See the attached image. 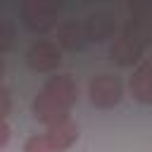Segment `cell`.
<instances>
[{
  "instance_id": "1",
  "label": "cell",
  "mask_w": 152,
  "mask_h": 152,
  "mask_svg": "<svg viewBox=\"0 0 152 152\" xmlns=\"http://www.w3.org/2000/svg\"><path fill=\"white\" fill-rule=\"evenodd\" d=\"M150 43H152V10L145 5L131 7V17L121 26L114 45L109 48V57L119 66H131L142 57Z\"/></svg>"
},
{
  "instance_id": "2",
  "label": "cell",
  "mask_w": 152,
  "mask_h": 152,
  "mask_svg": "<svg viewBox=\"0 0 152 152\" xmlns=\"http://www.w3.org/2000/svg\"><path fill=\"white\" fill-rule=\"evenodd\" d=\"M76 97H78V86L74 81V76L55 74L38 90V95L31 104V112L40 124L52 126L62 119H69V112L76 104Z\"/></svg>"
},
{
  "instance_id": "3",
  "label": "cell",
  "mask_w": 152,
  "mask_h": 152,
  "mask_svg": "<svg viewBox=\"0 0 152 152\" xmlns=\"http://www.w3.org/2000/svg\"><path fill=\"white\" fill-rule=\"evenodd\" d=\"M59 2H45V0H26L21 5V21L31 33H48L57 26Z\"/></svg>"
},
{
  "instance_id": "4",
  "label": "cell",
  "mask_w": 152,
  "mask_h": 152,
  "mask_svg": "<svg viewBox=\"0 0 152 152\" xmlns=\"http://www.w3.org/2000/svg\"><path fill=\"white\" fill-rule=\"evenodd\" d=\"M88 95H90V102L97 109H114L121 102V95H124L121 78L114 76V74H100L90 81Z\"/></svg>"
},
{
  "instance_id": "5",
  "label": "cell",
  "mask_w": 152,
  "mask_h": 152,
  "mask_svg": "<svg viewBox=\"0 0 152 152\" xmlns=\"http://www.w3.org/2000/svg\"><path fill=\"white\" fill-rule=\"evenodd\" d=\"M26 64H28L31 71L50 74L62 64V50H59L57 43H52L48 38H40L26 50Z\"/></svg>"
},
{
  "instance_id": "6",
  "label": "cell",
  "mask_w": 152,
  "mask_h": 152,
  "mask_svg": "<svg viewBox=\"0 0 152 152\" xmlns=\"http://www.w3.org/2000/svg\"><path fill=\"white\" fill-rule=\"evenodd\" d=\"M83 31H86V38L88 40L102 43V40H107L116 31V17L112 12H107V10H95V12H90L86 17Z\"/></svg>"
},
{
  "instance_id": "7",
  "label": "cell",
  "mask_w": 152,
  "mask_h": 152,
  "mask_svg": "<svg viewBox=\"0 0 152 152\" xmlns=\"http://www.w3.org/2000/svg\"><path fill=\"white\" fill-rule=\"evenodd\" d=\"M128 88L138 102L152 104V62H142L135 66V71L128 81Z\"/></svg>"
},
{
  "instance_id": "8",
  "label": "cell",
  "mask_w": 152,
  "mask_h": 152,
  "mask_svg": "<svg viewBox=\"0 0 152 152\" xmlns=\"http://www.w3.org/2000/svg\"><path fill=\"white\" fill-rule=\"evenodd\" d=\"M48 138H50V142H52V147H55L57 152L69 150V147L78 140V124H76L71 116H69V119H62V121L48 126Z\"/></svg>"
},
{
  "instance_id": "9",
  "label": "cell",
  "mask_w": 152,
  "mask_h": 152,
  "mask_svg": "<svg viewBox=\"0 0 152 152\" xmlns=\"http://www.w3.org/2000/svg\"><path fill=\"white\" fill-rule=\"evenodd\" d=\"M86 40H88V38H86L83 24H78V21H74V19H66V21H62V24L57 26V45H59V48L76 52V50H83Z\"/></svg>"
},
{
  "instance_id": "10",
  "label": "cell",
  "mask_w": 152,
  "mask_h": 152,
  "mask_svg": "<svg viewBox=\"0 0 152 152\" xmlns=\"http://www.w3.org/2000/svg\"><path fill=\"white\" fill-rule=\"evenodd\" d=\"M24 152H57L48 138V133H40V135H31L26 142H24Z\"/></svg>"
},
{
  "instance_id": "11",
  "label": "cell",
  "mask_w": 152,
  "mask_h": 152,
  "mask_svg": "<svg viewBox=\"0 0 152 152\" xmlns=\"http://www.w3.org/2000/svg\"><path fill=\"white\" fill-rule=\"evenodd\" d=\"M12 40H14V26H12V21L10 19H0V55L10 50Z\"/></svg>"
},
{
  "instance_id": "12",
  "label": "cell",
  "mask_w": 152,
  "mask_h": 152,
  "mask_svg": "<svg viewBox=\"0 0 152 152\" xmlns=\"http://www.w3.org/2000/svg\"><path fill=\"white\" fill-rule=\"evenodd\" d=\"M10 114V90L7 88H0V119L5 121Z\"/></svg>"
},
{
  "instance_id": "13",
  "label": "cell",
  "mask_w": 152,
  "mask_h": 152,
  "mask_svg": "<svg viewBox=\"0 0 152 152\" xmlns=\"http://www.w3.org/2000/svg\"><path fill=\"white\" fill-rule=\"evenodd\" d=\"M7 140H10V124L2 121V124H0V147H5Z\"/></svg>"
},
{
  "instance_id": "14",
  "label": "cell",
  "mask_w": 152,
  "mask_h": 152,
  "mask_svg": "<svg viewBox=\"0 0 152 152\" xmlns=\"http://www.w3.org/2000/svg\"><path fill=\"white\" fill-rule=\"evenodd\" d=\"M150 62H152V55H150Z\"/></svg>"
}]
</instances>
